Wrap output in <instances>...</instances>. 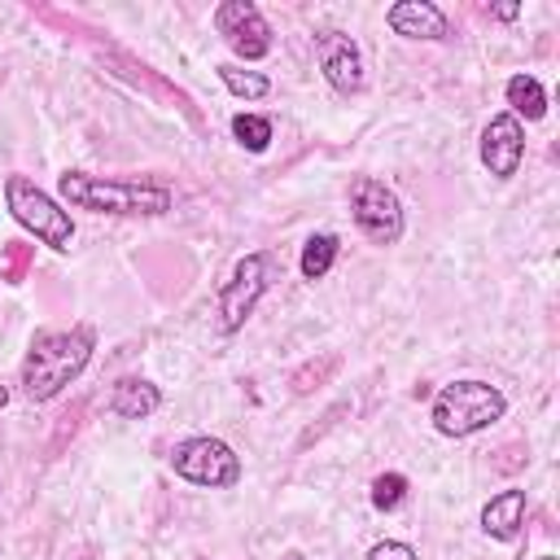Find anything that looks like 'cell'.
I'll list each match as a JSON object with an SVG mask.
<instances>
[{"mask_svg": "<svg viewBox=\"0 0 560 560\" xmlns=\"http://www.w3.org/2000/svg\"><path fill=\"white\" fill-rule=\"evenodd\" d=\"M337 254H341V241L332 236V232H315L306 245H302V276L306 280H324L328 271H332V262H337Z\"/></svg>", "mask_w": 560, "mask_h": 560, "instance_id": "9a60e30c", "label": "cell"}, {"mask_svg": "<svg viewBox=\"0 0 560 560\" xmlns=\"http://www.w3.org/2000/svg\"><path fill=\"white\" fill-rule=\"evenodd\" d=\"M162 407V389L144 376H122L114 381V394H109V411L122 416V420H144Z\"/></svg>", "mask_w": 560, "mask_h": 560, "instance_id": "4fadbf2b", "label": "cell"}, {"mask_svg": "<svg viewBox=\"0 0 560 560\" xmlns=\"http://www.w3.org/2000/svg\"><path fill=\"white\" fill-rule=\"evenodd\" d=\"M525 158V127L512 114H494L481 131V166L494 179H512Z\"/></svg>", "mask_w": 560, "mask_h": 560, "instance_id": "9c48e42d", "label": "cell"}, {"mask_svg": "<svg viewBox=\"0 0 560 560\" xmlns=\"http://www.w3.org/2000/svg\"><path fill=\"white\" fill-rule=\"evenodd\" d=\"M490 13H494V18H499V22H512V18H516V13H521V4H494V9H490Z\"/></svg>", "mask_w": 560, "mask_h": 560, "instance_id": "44dd1931", "label": "cell"}, {"mask_svg": "<svg viewBox=\"0 0 560 560\" xmlns=\"http://www.w3.org/2000/svg\"><path fill=\"white\" fill-rule=\"evenodd\" d=\"M508 411V398L499 385L490 381H451L438 389L433 398V429L442 438H468V433H481L490 429L494 420H503Z\"/></svg>", "mask_w": 560, "mask_h": 560, "instance_id": "3957f363", "label": "cell"}, {"mask_svg": "<svg viewBox=\"0 0 560 560\" xmlns=\"http://www.w3.org/2000/svg\"><path fill=\"white\" fill-rule=\"evenodd\" d=\"M350 214H354V228L372 241V245H398L402 236V201L389 184L372 179V175H359L350 184Z\"/></svg>", "mask_w": 560, "mask_h": 560, "instance_id": "52a82bcc", "label": "cell"}, {"mask_svg": "<svg viewBox=\"0 0 560 560\" xmlns=\"http://www.w3.org/2000/svg\"><path fill=\"white\" fill-rule=\"evenodd\" d=\"M385 22L402 39H451V22L433 0H398L389 4Z\"/></svg>", "mask_w": 560, "mask_h": 560, "instance_id": "8fae6325", "label": "cell"}, {"mask_svg": "<svg viewBox=\"0 0 560 560\" xmlns=\"http://www.w3.org/2000/svg\"><path fill=\"white\" fill-rule=\"evenodd\" d=\"M214 26H219V35L228 39V48H232L236 57H245V61H258V57L271 52V26H267L262 9L249 4V0H228V4H219V9H214Z\"/></svg>", "mask_w": 560, "mask_h": 560, "instance_id": "ba28073f", "label": "cell"}, {"mask_svg": "<svg viewBox=\"0 0 560 560\" xmlns=\"http://www.w3.org/2000/svg\"><path fill=\"white\" fill-rule=\"evenodd\" d=\"M319 70H324L332 92H341V96L359 92L363 88V52H359V44L346 31H324L319 35Z\"/></svg>", "mask_w": 560, "mask_h": 560, "instance_id": "30bf717a", "label": "cell"}, {"mask_svg": "<svg viewBox=\"0 0 560 560\" xmlns=\"http://www.w3.org/2000/svg\"><path fill=\"white\" fill-rule=\"evenodd\" d=\"M4 402H9V389H4V385H0V407H4Z\"/></svg>", "mask_w": 560, "mask_h": 560, "instance_id": "7402d4cb", "label": "cell"}, {"mask_svg": "<svg viewBox=\"0 0 560 560\" xmlns=\"http://www.w3.org/2000/svg\"><path fill=\"white\" fill-rule=\"evenodd\" d=\"M4 206L9 214L48 249H70L74 241V223H70V210L57 206V197H48L39 184H31L26 175H9L4 179Z\"/></svg>", "mask_w": 560, "mask_h": 560, "instance_id": "277c9868", "label": "cell"}, {"mask_svg": "<svg viewBox=\"0 0 560 560\" xmlns=\"http://www.w3.org/2000/svg\"><path fill=\"white\" fill-rule=\"evenodd\" d=\"M280 276H284V262H280L271 249L245 254V258L232 267V276L223 280V289H219V324H223V332H236V328L254 315L258 298H262Z\"/></svg>", "mask_w": 560, "mask_h": 560, "instance_id": "5b68a950", "label": "cell"}, {"mask_svg": "<svg viewBox=\"0 0 560 560\" xmlns=\"http://www.w3.org/2000/svg\"><path fill=\"white\" fill-rule=\"evenodd\" d=\"M57 197L70 210H92V214H166L171 210V188L162 179H109V175H88V171H61L57 175Z\"/></svg>", "mask_w": 560, "mask_h": 560, "instance_id": "7a4b0ae2", "label": "cell"}, {"mask_svg": "<svg viewBox=\"0 0 560 560\" xmlns=\"http://www.w3.org/2000/svg\"><path fill=\"white\" fill-rule=\"evenodd\" d=\"M31 258H35V245H26V241H9V245H4V258H0L4 280H9V284H22V280H26Z\"/></svg>", "mask_w": 560, "mask_h": 560, "instance_id": "d6986e66", "label": "cell"}, {"mask_svg": "<svg viewBox=\"0 0 560 560\" xmlns=\"http://www.w3.org/2000/svg\"><path fill=\"white\" fill-rule=\"evenodd\" d=\"M368 560H420V556H416V547H411V542L385 538V542H376V547L368 551Z\"/></svg>", "mask_w": 560, "mask_h": 560, "instance_id": "ffe728a7", "label": "cell"}, {"mask_svg": "<svg viewBox=\"0 0 560 560\" xmlns=\"http://www.w3.org/2000/svg\"><path fill=\"white\" fill-rule=\"evenodd\" d=\"M525 525V490H499L490 494V503L481 508V529L494 542H516Z\"/></svg>", "mask_w": 560, "mask_h": 560, "instance_id": "7c38bea8", "label": "cell"}, {"mask_svg": "<svg viewBox=\"0 0 560 560\" xmlns=\"http://www.w3.org/2000/svg\"><path fill=\"white\" fill-rule=\"evenodd\" d=\"M219 79H223V88H228L232 96H241V101H262V96L271 92V79H267V74L241 70V66H232V61L219 66Z\"/></svg>", "mask_w": 560, "mask_h": 560, "instance_id": "2e32d148", "label": "cell"}, {"mask_svg": "<svg viewBox=\"0 0 560 560\" xmlns=\"http://www.w3.org/2000/svg\"><path fill=\"white\" fill-rule=\"evenodd\" d=\"M538 560H556V556H538Z\"/></svg>", "mask_w": 560, "mask_h": 560, "instance_id": "603a6c76", "label": "cell"}, {"mask_svg": "<svg viewBox=\"0 0 560 560\" xmlns=\"http://www.w3.org/2000/svg\"><path fill=\"white\" fill-rule=\"evenodd\" d=\"M232 136H236L241 149L262 153L271 144V118H262V114H236L232 118Z\"/></svg>", "mask_w": 560, "mask_h": 560, "instance_id": "e0dca14e", "label": "cell"}, {"mask_svg": "<svg viewBox=\"0 0 560 560\" xmlns=\"http://www.w3.org/2000/svg\"><path fill=\"white\" fill-rule=\"evenodd\" d=\"M508 105H512L508 114H512L516 122H521V118H525V122H538V118L547 114V92H542V83H538L534 74H512V79H508Z\"/></svg>", "mask_w": 560, "mask_h": 560, "instance_id": "5bb4252c", "label": "cell"}, {"mask_svg": "<svg viewBox=\"0 0 560 560\" xmlns=\"http://www.w3.org/2000/svg\"><path fill=\"white\" fill-rule=\"evenodd\" d=\"M402 499H407V477L402 472H381L372 481V508L376 512H394Z\"/></svg>", "mask_w": 560, "mask_h": 560, "instance_id": "ac0fdd59", "label": "cell"}, {"mask_svg": "<svg viewBox=\"0 0 560 560\" xmlns=\"http://www.w3.org/2000/svg\"><path fill=\"white\" fill-rule=\"evenodd\" d=\"M96 332L92 324H74V328H39L31 337V350L22 359V394L31 402H48L57 398L92 359Z\"/></svg>", "mask_w": 560, "mask_h": 560, "instance_id": "6da1fadb", "label": "cell"}, {"mask_svg": "<svg viewBox=\"0 0 560 560\" xmlns=\"http://www.w3.org/2000/svg\"><path fill=\"white\" fill-rule=\"evenodd\" d=\"M171 468H175V477H184L192 486H206V490H232L241 481V455L223 438H210V433L175 442L171 446Z\"/></svg>", "mask_w": 560, "mask_h": 560, "instance_id": "8992f818", "label": "cell"}]
</instances>
